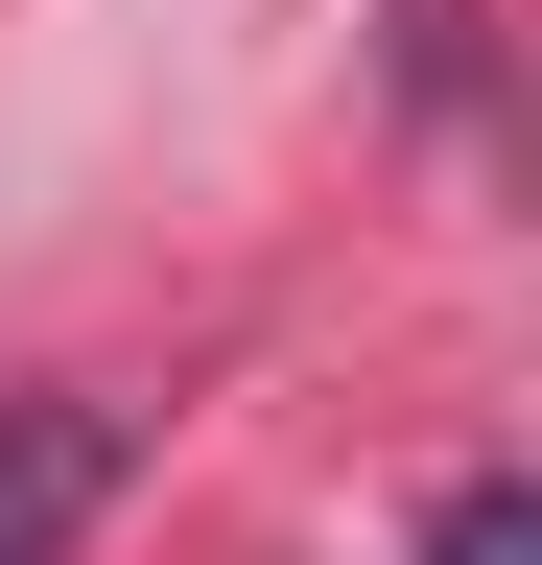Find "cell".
<instances>
[{
  "mask_svg": "<svg viewBox=\"0 0 542 565\" xmlns=\"http://www.w3.org/2000/svg\"><path fill=\"white\" fill-rule=\"evenodd\" d=\"M95 519H118V401H72V377L0 401V565H72Z\"/></svg>",
  "mask_w": 542,
  "mask_h": 565,
  "instance_id": "6da1fadb",
  "label": "cell"
},
{
  "mask_svg": "<svg viewBox=\"0 0 542 565\" xmlns=\"http://www.w3.org/2000/svg\"><path fill=\"white\" fill-rule=\"evenodd\" d=\"M425 565H542V494H519V471H448V519H425Z\"/></svg>",
  "mask_w": 542,
  "mask_h": 565,
  "instance_id": "7a4b0ae2",
  "label": "cell"
}]
</instances>
